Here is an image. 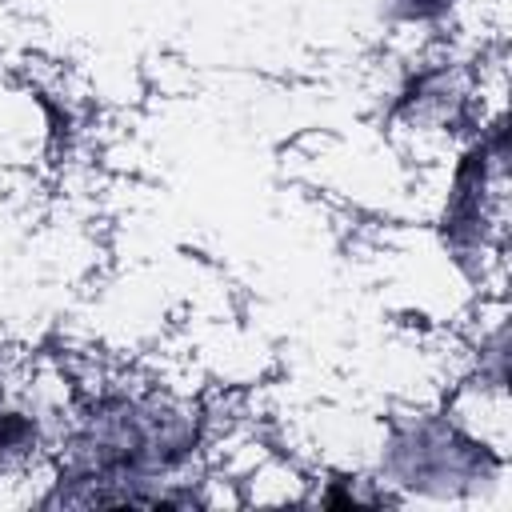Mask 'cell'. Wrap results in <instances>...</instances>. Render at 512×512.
I'll list each match as a JSON object with an SVG mask.
<instances>
[{
	"label": "cell",
	"mask_w": 512,
	"mask_h": 512,
	"mask_svg": "<svg viewBox=\"0 0 512 512\" xmlns=\"http://www.w3.org/2000/svg\"><path fill=\"white\" fill-rule=\"evenodd\" d=\"M496 468L500 460L476 436H468L460 424L444 416H416L400 424L384 448V472L396 484L432 496L484 488L496 476Z\"/></svg>",
	"instance_id": "obj_2"
},
{
	"label": "cell",
	"mask_w": 512,
	"mask_h": 512,
	"mask_svg": "<svg viewBox=\"0 0 512 512\" xmlns=\"http://www.w3.org/2000/svg\"><path fill=\"white\" fill-rule=\"evenodd\" d=\"M196 448L188 412L148 396L92 400L68 440V468L48 504H192L184 492H152L164 472L180 468Z\"/></svg>",
	"instance_id": "obj_1"
},
{
	"label": "cell",
	"mask_w": 512,
	"mask_h": 512,
	"mask_svg": "<svg viewBox=\"0 0 512 512\" xmlns=\"http://www.w3.org/2000/svg\"><path fill=\"white\" fill-rule=\"evenodd\" d=\"M504 160L508 132L504 124H492V132L464 152L452 176V192L444 204V244L468 272L480 268V252L488 248V232L496 228V208L504 200Z\"/></svg>",
	"instance_id": "obj_3"
},
{
	"label": "cell",
	"mask_w": 512,
	"mask_h": 512,
	"mask_svg": "<svg viewBox=\"0 0 512 512\" xmlns=\"http://www.w3.org/2000/svg\"><path fill=\"white\" fill-rule=\"evenodd\" d=\"M36 440V424L24 416V412H12V408H0V464L24 456Z\"/></svg>",
	"instance_id": "obj_4"
},
{
	"label": "cell",
	"mask_w": 512,
	"mask_h": 512,
	"mask_svg": "<svg viewBox=\"0 0 512 512\" xmlns=\"http://www.w3.org/2000/svg\"><path fill=\"white\" fill-rule=\"evenodd\" d=\"M384 8L396 20H440L452 0H384Z\"/></svg>",
	"instance_id": "obj_5"
}]
</instances>
